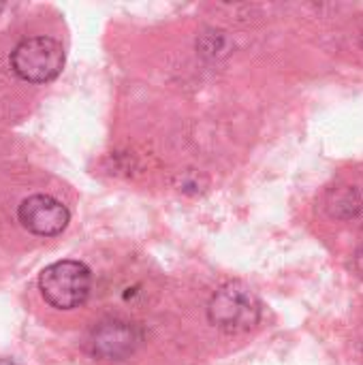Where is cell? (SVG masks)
Segmentation results:
<instances>
[{"mask_svg":"<svg viewBox=\"0 0 363 365\" xmlns=\"http://www.w3.org/2000/svg\"><path fill=\"white\" fill-rule=\"evenodd\" d=\"M92 289V274L81 261H56L39 276V291L43 299L56 310L79 308Z\"/></svg>","mask_w":363,"mask_h":365,"instance_id":"obj_1","label":"cell"},{"mask_svg":"<svg viewBox=\"0 0 363 365\" xmlns=\"http://www.w3.org/2000/svg\"><path fill=\"white\" fill-rule=\"evenodd\" d=\"M259 317L261 306L257 297L252 295V291L237 282L220 287L208 304L210 323L229 336L250 331L259 323Z\"/></svg>","mask_w":363,"mask_h":365,"instance_id":"obj_2","label":"cell"},{"mask_svg":"<svg viewBox=\"0 0 363 365\" xmlns=\"http://www.w3.org/2000/svg\"><path fill=\"white\" fill-rule=\"evenodd\" d=\"M64 66V47L51 36H30L11 51L13 73L28 83H45L60 75Z\"/></svg>","mask_w":363,"mask_h":365,"instance_id":"obj_3","label":"cell"},{"mask_svg":"<svg viewBox=\"0 0 363 365\" xmlns=\"http://www.w3.org/2000/svg\"><path fill=\"white\" fill-rule=\"evenodd\" d=\"M17 220L32 235L53 237L66 229L71 214H68L66 205H62L58 199H53L49 195H32L19 203Z\"/></svg>","mask_w":363,"mask_h":365,"instance_id":"obj_4","label":"cell"},{"mask_svg":"<svg viewBox=\"0 0 363 365\" xmlns=\"http://www.w3.org/2000/svg\"><path fill=\"white\" fill-rule=\"evenodd\" d=\"M143 342V334L137 325L126 321H107L94 327L88 349L94 357L105 361H122L131 357Z\"/></svg>","mask_w":363,"mask_h":365,"instance_id":"obj_5","label":"cell"},{"mask_svg":"<svg viewBox=\"0 0 363 365\" xmlns=\"http://www.w3.org/2000/svg\"><path fill=\"white\" fill-rule=\"evenodd\" d=\"M2 9H4V4H2V2H0V11H2Z\"/></svg>","mask_w":363,"mask_h":365,"instance_id":"obj_6","label":"cell"}]
</instances>
